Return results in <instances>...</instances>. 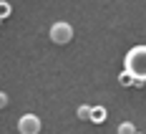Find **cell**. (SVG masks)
<instances>
[{
    "instance_id": "cell-1",
    "label": "cell",
    "mask_w": 146,
    "mask_h": 134,
    "mask_svg": "<svg viewBox=\"0 0 146 134\" xmlns=\"http://www.w3.org/2000/svg\"><path fill=\"white\" fill-rule=\"evenodd\" d=\"M123 71H129L133 78H144L146 81V46H136V48H131L126 53Z\"/></svg>"
},
{
    "instance_id": "cell-2",
    "label": "cell",
    "mask_w": 146,
    "mask_h": 134,
    "mask_svg": "<svg viewBox=\"0 0 146 134\" xmlns=\"http://www.w3.org/2000/svg\"><path fill=\"white\" fill-rule=\"evenodd\" d=\"M50 41L56 46H66V43H71L73 41V28H71V23H63V20H58V23H53L50 25Z\"/></svg>"
},
{
    "instance_id": "cell-3",
    "label": "cell",
    "mask_w": 146,
    "mask_h": 134,
    "mask_svg": "<svg viewBox=\"0 0 146 134\" xmlns=\"http://www.w3.org/2000/svg\"><path fill=\"white\" fill-rule=\"evenodd\" d=\"M40 119L35 117V114H23L20 119H18V132L20 134H38L40 132Z\"/></svg>"
},
{
    "instance_id": "cell-4",
    "label": "cell",
    "mask_w": 146,
    "mask_h": 134,
    "mask_svg": "<svg viewBox=\"0 0 146 134\" xmlns=\"http://www.w3.org/2000/svg\"><path fill=\"white\" fill-rule=\"evenodd\" d=\"M106 109L103 106H91V119L88 121H96V124H101V121H106Z\"/></svg>"
},
{
    "instance_id": "cell-5",
    "label": "cell",
    "mask_w": 146,
    "mask_h": 134,
    "mask_svg": "<svg viewBox=\"0 0 146 134\" xmlns=\"http://www.w3.org/2000/svg\"><path fill=\"white\" fill-rule=\"evenodd\" d=\"M76 117H78L81 121H88V119H91V106H88V104H81L78 109H76Z\"/></svg>"
},
{
    "instance_id": "cell-6",
    "label": "cell",
    "mask_w": 146,
    "mask_h": 134,
    "mask_svg": "<svg viewBox=\"0 0 146 134\" xmlns=\"http://www.w3.org/2000/svg\"><path fill=\"white\" fill-rule=\"evenodd\" d=\"M139 129L133 127L131 121H123V124H118V129H116V134H136Z\"/></svg>"
},
{
    "instance_id": "cell-7",
    "label": "cell",
    "mask_w": 146,
    "mask_h": 134,
    "mask_svg": "<svg viewBox=\"0 0 146 134\" xmlns=\"http://www.w3.org/2000/svg\"><path fill=\"white\" fill-rule=\"evenodd\" d=\"M13 13V8H10V3H5V0H0V20H5L8 15Z\"/></svg>"
},
{
    "instance_id": "cell-8",
    "label": "cell",
    "mask_w": 146,
    "mask_h": 134,
    "mask_svg": "<svg viewBox=\"0 0 146 134\" xmlns=\"http://www.w3.org/2000/svg\"><path fill=\"white\" fill-rule=\"evenodd\" d=\"M118 84H121V86H126V89H129V86H131V84H133V76L129 74V71H123V74L118 76Z\"/></svg>"
},
{
    "instance_id": "cell-9",
    "label": "cell",
    "mask_w": 146,
    "mask_h": 134,
    "mask_svg": "<svg viewBox=\"0 0 146 134\" xmlns=\"http://www.w3.org/2000/svg\"><path fill=\"white\" fill-rule=\"evenodd\" d=\"M8 104H10L8 94H5V91H0V109H8Z\"/></svg>"
},
{
    "instance_id": "cell-10",
    "label": "cell",
    "mask_w": 146,
    "mask_h": 134,
    "mask_svg": "<svg viewBox=\"0 0 146 134\" xmlns=\"http://www.w3.org/2000/svg\"><path fill=\"white\" fill-rule=\"evenodd\" d=\"M144 84H146L144 78H133V84H131V86H133V89H144Z\"/></svg>"
},
{
    "instance_id": "cell-11",
    "label": "cell",
    "mask_w": 146,
    "mask_h": 134,
    "mask_svg": "<svg viewBox=\"0 0 146 134\" xmlns=\"http://www.w3.org/2000/svg\"><path fill=\"white\" fill-rule=\"evenodd\" d=\"M0 23H3V20H0Z\"/></svg>"
},
{
    "instance_id": "cell-12",
    "label": "cell",
    "mask_w": 146,
    "mask_h": 134,
    "mask_svg": "<svg viewBox=\"0 0 146 134\" xmlns=\"http://www.w3.org/2000/svg\"><path fill=\"white\" fill-rule=\"evenodd\" d=\"M136 134H139V132H136Z\"/></svg>"
}]
</instances>
